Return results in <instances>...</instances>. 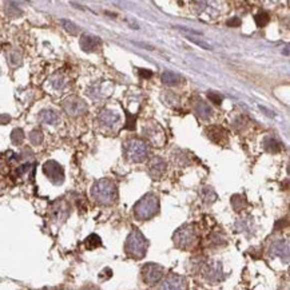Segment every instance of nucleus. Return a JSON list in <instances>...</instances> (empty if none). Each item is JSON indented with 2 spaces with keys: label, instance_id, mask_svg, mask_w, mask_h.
I'll use <instances>...</instances> for the list:
<instances>
[{
  "label": "nucleus",
  "instance_id": "obj_1",
  "mask_svg": "<svg viewBox=\"0 0 290 290\" xmlns=\"http://www.w3.org/2000/svg\"><path fill=\"white\" fill-rule=\"evenodd\" d=\"M91 196L99 204H111L116 200L118 192L112 180H99L91 188Z\"/></svg>",
  "mask_w": 290,
  "mask_h": 290
},
{
  "label": "nucleus",
  "instance_id": "obj_2",
  "mask_svg": "<svg viewBox=\"0 0 290 290\" xmlns=\"http://www.w3.org/2000/svg\"><path fill=\"white\" fill-rule=\"evenodd\" d=\"M158 212H160V200L152 192H148L146 196H143L134 206V216L140 221L152 220Z\"/></svg>",
  "mask_w": 290,
  "mask_h": 290
},
{
  "label": "nucleus",
  "instance_id": "obj_3",
  "mask_svg": "<svg viewBox=\"0 0 290 290\" xmlns=\"http://www.w3.org/2000/svg\"><path fill=\"white\" fill-rule=\"evenodd\" d=\"M148 240L144 238L138 229H132L124 244V250H126L127 256L135 258V260H140L144 257L146 250H148Z\"/></svg>",
  "mask_w": 290,
  "mask_h": 290
},
{
  "label": "nucleus",
  "instance_id": "obj_4",
  "mask_svg": "<svg viewBox=\"0 0 290 290\" xmlns=\"http://www.w3.org/2000/svg\"><path fill=\"white\" fill-rule=\"evenodd\" d=\"M124 152L127 160L134 164L143 162L148 156V148L140 139H130L124 143Z\"/></svg>",
  "mask_w": 290,
  "mask_h": 290
},
{
  "label": "nucleus",
  "instance_id": "obj_5",
  "mask_svg": "<svg viewBox=\"0 0 290 290\" xmlns=\"http://www.w3.org/2000/svg\"><path fill=\"white\" fill-rule=\"evenodd\" d=\"M172 240L180 249H188L196 242V232L192 225H184L176 230Z\"/></svg>",
  "mask_w": 290,
  "mask_h": 290
},
{
  "label": "nucleus",
  "instance_id": "obj_6",
  "mask_svg": "<svg viewBox=\"0 0 290 290\" xmlns=\"http://www.w3.org/2000/svg\"><path fill=\"white\" fill-rule=\"evenodd\" d=\"M43 172L54 184H62L64 180V170L55 160H47L43 166Z\"/></svg>",
  "mask_w": 290,
  "mask_h": 290
},
{
  "label": "nucleus",
  "instance_id": "obj_7",
  "mask_svg": "<svg viewBox=\"0 0 290 290\" xmlns=\"http://www.w3.org/2000/svg\"><path fill=\"white\" fill-rule=\"evenodd\" d=\"M142 274L143 280L148 285H156L164 278V269L160 265H156V264H148L142 269Z\"/></svg>",
  "mask_w": 290,
  "mask_h": 290
},
{
  "label": "nucleus",
  "instance_id": "obj_8",
  "mask_svg": "<svg viewBox=\"0 0 290 290\" xmlns=\"http://www.w3.org/2000/svg\"><path fill=\"white\" fill-rule=\"evenodd\" d=\"M63 108L71 116H79L87 112V104L84 100H82L78 96H70L63 102Z\"/></svg>",
  "mask_w": 290,
  "mask_h": 290
},
{
  "label": "nucleus",
  "instance_id": "obj_9",
  "mask_svg": "<svg viewBox=\"0 0 290 290\" xmlns=\"http://www.w3.org/2000/svg\"><path fill=\"white\" fill-rule=\"evenodd\" d=\"M204 278L212 284H216L224 280V272H222V265L216 261H208L204 264L202 269Z\"/></svg>",
  "mask_w": 290,
  "mask_h": 290
},
{
  "label": "nucleus",
  "instance_id": "obj_10",
  "mask_svg": "<svg viewBox=\"0 0 290 290\" xmlns=\"http://www.w3.org/2000/svg\"><path fill=\"white\" fill-rule=\"evenodd\" d=\"M143 134L146 135V138L150 139L154 143V146H162L164 140H166L164 130L156 123H148V126L143 127Z\"/></svg>",
  "mask_w": 290,
  "mask_h": 290
},
{
  "label": "nucleus",
  "instance_id": "obj_11",
  "mask_svg": "<svg viewBox=\"0 0 290 290\" xmlns=\"http://www.w3.org/2000/svg\"><path fill=\"white\" fill-rule=\"evenodd\" d=\"M218 2L220 0H200L198 3V12L200 15H206L208 19H212V18L218 16L220 14V7H218Z\"/></svg>",
  "mask_w": 290,
  "mask_h": 290
},
{
  "label": "nucleus",
  "instance_id": "obj_12",
  "mask_svg": "<svg viewBox=\"0 0 290 290\" xmlns=\"http://www.w3.org/2000/svg\"><path fill=\"white\" fill-rule=\"evenodd\" d=\"M98 120L100 122V124L104 127H108V128H112V127L116 126V123H119L120 120V115L118 112H115L112 110H102L98 115Z\"/></svg>",
  "mask_w": 290,
  "mask_h": 290
},
{
  "label": "nucleus",
  "instance_id": "obj_13",
  "mask_svg": "<svg viewBox=\"0 0 290 290\" xmlns=\"http://www.w3.org/2000/svg\"><path fill=\"white\" fill-rule=\"evenodd\" d=\"M270 252L273 257L282 258L285 262L289 261V242L286 240H278L274 242L270 248Z\"/></svg>",
  "mask_w": 290,
  "mask_h": 290
},
{
  "label": "nucleus",
  "instance_id": "obj_14",
  "mask_svg": "<svg viewBox=\"0 0 290 290\" xmlns=\"http://www.w3.org/2000/svg\"><path fill=\"white\" fill-rule=\"evenodd\" d=\"M160 289H184L186 288V278L178 274H170L162 281L160 285Z\"/></svg>",
  "mask_w": 290,
  "mask_h": 290
},
{
  "label": "nucleus",
  "instance_id": "obj_15",
  "mask_svg": "<svg viewBox=\"0 0 290 290\" xmlns=\"http://www.w3.org/2000/svg\"><path fill=\"white\" fill-rule=\"evenodd\" d=\"M166 168H168V164L160 156H154L150 160V164H148V172H150L152 178H160V176H164V174L166 172Z\"/></svg>",
  "mask_w": 290,
  "mask_h": 290
},
{
  "label": "nucleus",
  "instance_id": "obj_16",
  "mask_svg": "<svg viewBox=\"0 0 290 290\" xmlns=\"http://www.w3.org/2000/svg\"><path fill=\"white\" fill-rule=\"evenodd\" d=\"M112 88H114V86L110 82H98L91 87L88 94L94 99H102L110 94Z\"/></svg>",
  "mask_w": 290,
  "mask_h": 290
},
{
  "label": "nucleus",
  "instance_id": "obj_17",
  "mask_svg": "<svg viewBox=\"0 0 290 290\" xmlns=\"http://www.w3.org/2000/svg\"><path fill=\"white\" fill-rule=\"evenodd\" d=\"M100 44H102V40L98 36H94V35H83L80 38V47L86 52L95 51Z\"/></svg>",
  "mask_w": 290,
  "mask_h": 290
},
{
  "label": "nucleus",
  "instance_id": "obj_18",
  "mask_svg": "<svg viewBox=\"0 0 290 290\" xmlns=\"http://www.w3.org/2000/svg\"><path fill=\"white\" fill-rule=\"evenodd\" d=\"M194 111H196V115L202 119H208L212 115V107L208 106L206 102H204L200 98H198L196 102H194Z\"/></svg>",
  "mask_w": 290,
  "mask_h": 290
},
{
  "label": "nucleus",
  "instance_id": "obj_19",
  "mask_svg": "<svg viewBox=\"0 0 290 290\" xmlns=\"http://www.w3.org/2000/svg\"><path fill=\"white\" fill-rule=\"evenodd\" d=\"M39 119L40 122L46 123V124H58L59 123V115L54 110H43L39 114Z\"/></svg>",
  "mask_w": 290,
  "mask_h": 290
},
{
  "label": "nucleus",
  "instance_id": "obj_20",
  "mask_svg": "<svg viewBox=\"0 0 290 290\" xmlns=\"http://www.w3.org/2000/svg\"><path fill=\"white\" fill-rule=\"evenodd\" d=\"M264 148L265 150H268L269 152H280L282 150V143L278 142L277 139L273 138V136H266L264 139Z\"/></svg>",
  "mask_w": 290,
  "mask_h": 290
},
{
  "label": "nucleus",
  "instance_id": "obj_21",
  "mask_svg": "<svg viewBox=\"0 0 290 290\" xmlns=\"http://www.w3.org/2000/svg\"><path fill=\"white\" fill-rule=\"evenodd\" d=\"M162 82L166 84V86H176V84H180V76L176 72H172V71H166L162 74Z\"/></svg>",
  "mask_w": 290,
  "mask_h": 290
},
{
  "label": "nucleus",
  "instance_id": "obj_22",
  "mask_svg": "<svg viewBox=\"0 0 290 290\" xmlns=\"http://www.w3.org/2000/svg\"><path fill=\"white\" fill-rule=\"evenodd\" d=\"M200 196H202V200L206 204H212V202L216 200V192L210 186H204V188H200Z\"/></svg>",
  "mask_w": 290,
  "mask_h": 290
},
{
  "label": "nucleus",
  "instance_id": "obj_23",
  "mask_svg": "<svg viewBox=\"0 0 290 290\" xmlns=\"http://www.w3.org/2000/svg\"><path fill=\"white\" fill-rule=\"evenodd\" d=\"M246 204H248V202H246V198L244 196L236 194V196H233V198H232V206H233L234 210H237V212H240L242 208H245Z\"/></svg>",
  "mask_w": 290,
  "mask_h": 290
},
{
  "label": "nucleus",
  "instance_id": "obj_24",
  "mask_svg": "<svg viewBox=\"0 0 290 290\" xmlns=\"http://www.w3.org/2000/svg\"><path fill=\"white\" fill-rule=\"evenodd\" d=\"M254 20H256V23H257L258 27H265V26L268 24L270 20L269 14L265 12V11H261V12L257 14V15L254 16Z\"/></svg>",
  "mask_w": 290,
  "mask_h": 290
},
{
  "label": "nucleus",
  "instance_id": "obj_25",
  "mask_svg": "<svg viewBox=\"0 0 290 290\" xmlns=\"http://www.w3.org/2000/svg\"><path fill=\"white\" fill-rule=\"evenodd\" d=\"M100 245H102V241H100V238H99L96 234H91L90 237H87L86 240L87 249H95V248H98V246Z\"/></svg>",
  "mask_w": 290,
  "mask_h": 290
},
{
  "label": "nucleus",
  "instance_id": "obj_26",
  "mask_svg": "<svg viewBox=\"0 0 290 290\" xmlns=\"http://www.w3.org/2000/svg\"><path fill=\"white\" fill-rule=\"evenodd\" d=\"M11 139H12L14 144H16V146L22 144L23 140H24V132H23V130L22 128H15L12 131V134H11Z\"/></svg>",
  "mask_w": 290,
  "mask_h": 290
},
{
  "label": "nucleus",
  "instance_id": "obj_27",
  "mask_svg": "<svg viewBox=\"0 0 290 290\" xmlns=\"http://www.w3.org/2000/svg\"><path fill=\"white\" fill-rule=\"evenodd\" d=\"M30 140H31V143L32 144H35V146H38V144H40L42 142H43V132H42V130H39V128H35V130L30 134Z\"/></svg>",
  "mask_w": 290,
  "mask_h": 290
},
{
  "label": "nucleus",
  "instance_id": "obj_28",
  "mask_svg": "<svg viewBox=\"0 0 290 290\" xmlns=\"http://www.w3.org/2000/svg\"><path fill=\"white\" fill-rule=\"evenodd\" d=\"M62 24H63V27H64V30L67 31V32H70L71 35H76L78 34V27L72 23V22L70 20H64V19H62Z\"/></svg>",
  "mask_w": 290,
  "mask_h": 290
},
{
  "label": "nucleus",
  "instance_id": "obj_29",
  "mask_svg": "<svg viewBox=\"0 0 290 290\" xmlns=\"http://www.w3.org/2000/svg\"><path fill=\"white\" fill-rule=\"evenodd\" d=\"M51 83H52V86L56 88V90H60V88H63V86H64V79H63V76H60V75H55L52 78V80H51Z\"/></svg>",
  "mask_w": 290,
  "mask_h": 290
},
{
  "label": "nucleus",
  "instance_id": "obj_30",
  "mask_svg": "<svg viewBox=\"0 0 290 290\" xmlns=\"http://www.w3.org/2000/svg\"><path fill=\"white\" fill-rule=\"evenodd\" d=\"M208 98L210 99L212 102L216 103V104H221L222 103V96L220 94H216V92H208Z\"/></svg>",
  "mask_w": 290,
  "mask_h": 290
},
{
  "label": "nucleus",
  "instance_id": "obj_31",
  "mask_svg": "<svg viewBox=\"0 0 290 290\" xmlns=\"http://www.w3.org/2000/svg\"><path fill=\"white\" fill-rule=\"evenodd\" d=\"M188 39L190 42H192V43H196V46H200V47H202L204 50H212V47L208 44H206L204 42H200V40H198V39H194V38H192V36H188Z\"/></svg>",
  "mask_w": 290,
  "mask_h": 290
},
{
  "label": "nucleus",
  "instance_id": "obj_32",
  "mask_svg": "<svg viewBox=\"0 0 290 290\" xmlns=\"http://www.w3.org/2000/svg\"><path fill=\"white\" fill-rule=\"evenodd\" d=\"M228 26H229V27H240V26H241V19H240V18L229 19V20H228Z\"/></svg>",
  "mask_w": 290,
  "mask_h": 290
},
{
  "label": "nucleus",
  "instance_id": "obj_33",
  "mask_svg": "<svg viewBox=\"0 0 290 290\" xmlns=\"http://www.w3.org/2000/svg\"><path fill=\"white\" fill-rule=\"evenodd\" d=\"M10 60H11V63H12L14 66H19L20 64V55H19V54H16V52H14L12 55H11V59H10Z\"/></svg>",
  "mask_w": 290,
  "mask_h": 290
},
{
  "label": "nucleus",
  "instance_id": "obj_34",
  "mask_svg": "<svg viewBox=\"0 0 290 290\" xmlns=\"http://www.w3.org/2000/svg\"><path fill=\"white\" fill-rule=\"evenodd\" d=\"M139 75H140L142 78H152V71H150V70H143V68H140V70H139Z\"/></svg>",
  "mask_w": 290,
  "mask_h": 290
},
{
  "label": "nucleus",
  "instance_id": "obj_35",
  "mask_svg": "<svg viewBox=\"0 0 290 290\" xmlns=\"http://www.w3.org/2000/svg\"><path fill=\"white\" fill-rule=\"evenodd\" d=\"M176 28L180 30V31H184V32H190V34H194V35H202V34H200V31H194V30L184 28V27H180V26H178V27H176Z\"/></svg>",
  "mask_w": 290,
  "mask_h": 290
},
{
  "label": "nucleus",
  "instance_id": "obj_36",
  "mask_svg": "<svg viewBox=\"0 0 290 290\" xmlns=\"http://www.w3.org/2000/svg\"><path fill=\"white\" fill-rule=\"evenodd\" d=\"M10 120H11L10 115H2V116H0V124H6V123H8Z\"/></svg>",
  "mask_w": 290,
  "mask_h": 290
},
{
  "label": "nucleus",
  "instance_id": "obj_37",
  "mask_svg": "<svg viewBox=\"0 0 290 290\" xmlns=\"http://www.w3.org/2000/svg\"><path fill=\"white\" fill-rule=\"evenodd\" d=\"M264 2H265L266 4H270V6H273V4H276V3H277L278 0H264Z\"/></svg>",
  "mask_w": 290,
  "mask_h": 290
}]
</instances>
